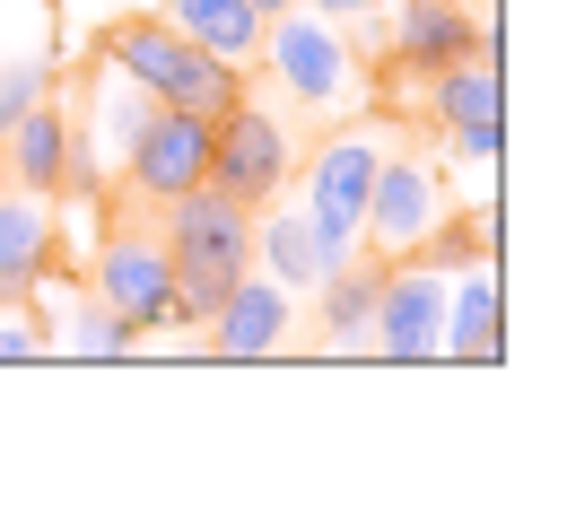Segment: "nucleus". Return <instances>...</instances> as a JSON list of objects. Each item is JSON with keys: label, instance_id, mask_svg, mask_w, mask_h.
Returning <instances> with one entry per match:
<instances>
[{"label": "nucleus", "instance_id": "1", "mask_svg": "<svg viewBox=\"0 0 567 506\" xmlns=\"http://www.w3.org/2000/svg\"><path fill=\"white\" fill-rule=\"evenodd\" d=\"M166 262H175V323H202L218 297L254 271V210L227 202L218 184H193L166 202Z\"/></svg>", "mask_w": 567, "mask_h": 506}, {"label": "nucleus", "instance_id": "2", "mask_svg": "<svg viewBox=\"0 0 567 506\" xmlns=\"http://www.w3.org/2000/svg\"><path fill=\"white\" fill-rule=\"evenodd\" d=\"M105 62L123 79H141L157 105H184V114H227L236 96H245V71H227L218 53H202L184 27H166V18H123L114 35H105Z\"/></svg>", "mask_w": 567, "mask_h": 506}, {"label": "nucleus", "instance_id": "3", "mask_svg": "<svg viewBox=\"0 0 567 506\" xmlns=\"http://www.w3.org/2000/svg\"><path fill=\"white\" fill-rule=\"evenodd\" d=\"M262 71L280 79V96L297 114H350L358 87H367V62L350 53V35L341 27H323L315 9H280V18H262Z\"/></svg>", "mask_w": 567, "mask_h": 506}, {"label": "nucleus", "instance_id": "4", "mask_svg": "<svg viewBox=\"0 0 567 506\" xmlns=\"http://www.w3.org/2000/svg\"><path fill=\"white\" fill-rule=\"evenodd\" d=\"M288 166H297V148H288L280 114H262L254 96H236L227 114H210V184L227 193V202H245V210L280 202Z\"/></svg>", "mask_w": 567, "mask_h": 506}, {"label": "nucleus", "instance_id": "5", "mask_svg": "<svg viewBox=\"0 0 567 506\" xmlns=\"http://www.w3.org/2000/svg\"><path fill=\"white\" fill-rule=\"evenodd\" d=\"M87 289L105 297L141 341H148V332H166V323H175V262H166V236H157V227H132V218L105 227V245H96V280H87Z\"/></svg>", "mask_w": 567, "mask_h": 506}, {"label": "nucleus", "instance_id": "6", "mask_svg": "<svg viewBox=\"0 0 567 506\" xmlns=\"http://www.w3.org/2000/svg\"><path fill=\"white\" fill-rule=\"evenodd\" d=\"M445 280H454V271H436L420 254L384 262V280H375V332H367V350L384 366H427L436 359V341H445Z\"/></svg>", "mask_w": 567, "mask_h": 506}, {"label": "nucleus", "instance_id": "7", "mask_svg": "<svg viewBox=\"0 0 567 506\" xmlns=\"http://www.w3.org/2000/svg\"><path fill=\"white\" fill-rule=\"evenodd\" d=\"M123 184H132V202H148V210H166L175 193L210 184V114L148 105V123L123 148Z\"/></svg>", "mask_w": 567, "mask_h": 506}, {"label": "nucleus", "instance_id": "8", "mask_svg": "<svg viewBox=\"0 0 567 506\" xmlns=\"http://www.w3.org/2000/svg\"><path fill=\"white\" fill-rule=\"evenodd\" d=\"M384 148H393V132H384L375 114H367V123H350V132H332V141L315 148V166H306V202H297V210L315 218L323 236L358 245V210H367V193H375Z\"/></svg>", "mask_w": 567, "mask_h": 506}, {"label": "nucleus", "instance_id": "9", "mask_svg": "<svg viewBox=\"0 0 567 506\" xmlns=\"http://www.w3.org/2000/svg\"><path fill=\"white\" fill-rule=\"evenodd\" d=\"M445 218V184H436V166L427 157H402V148H384V166H375V193H367V210H358V245L375 254V262H402V254H420V236Z\"/></svg>", "mask_w": 567, "mask_h": 506}, {"label": "nucleus", "instance_id": "10", "mask_svg": "<svg viewBox=\"0 0 567 506\" xmlns=\"http://www.w3.org/2000/svg\"><path fill=\"white\" fill-rule=\"evenodd\" d=\"M427 114L472 166H497V148H506V79H497V62L463 53V62L427 71Z\"/></svg>", "mask_w": 567, "mask_h": 506}, {"label": "nucleus", "instance_id": "11", "mask_svg": "<svg viewBox=\"0 0 567 506\" xmlns=\"http://www.w3.org/2000/svg\"><path fill=\"white\" fill-rule=\"evenodd\" d=\"M367 18H375V62L420 71V79L463 62L472 35H481V18H463V0H375Z\"/></svg>", "mask_w": 567, "mask_h": 506}, {"label": "nucleus", "instance_id": "12", "mask_svg": "<svg viewBox=\"0 0 567 506\" xmlns=\"http://www.w3.org/2000/svg\"><path fill=\"white\" fill-rule=\"evenodd\" d=\"M53 262H62V210H53V193L0 184V297H35Z\"/></svg>", "mask_w": 567, "mask_h": 506}, {"label": "nucleus", "instance_id": "13", "mask_svg": "<svg viewBox=\"0 0 567 506\" xmlns=\"http://www.w3.org/2000/svg\"><path fill=\"white\" fill-rule=\"evenodd\" d=\"M0 148H9V184H27V193H71V175H79V132H71V105L44 87L9 132H0Z\"/></svg>", "mask_w": 567, "mask_h": 506}, {"label": "nucleus", "instance_id": "14", "mask_svg": "<svg viewBox=\"0 0 567 506\" xmlns=\"http://www.w3.org/2000/svg\"><path fill=\"white\" fill-rule=\"evenodd\" d=\"M436 359H454V366L506 359V289H497V262H463L445 280V341H436Z\"/></svg>", "mask_w": 567, "mask_h": 506}, {"label": "nucleus", "instance_id": "15", "mask_svg": "<svg viewBox=\"0 0 567 506\" xmlns=\"http://www.w3.org/2000/svg\"><path fill=\"white\" fill-rule=\"evenodd\" d=\"M202 323H210V359H227V366L271 359V350L288 341V289L245 271V280H236V289H227L210 314H202Z\"/></svg>", "mask_w": 567, "mask_h": 506}, {"label": "nucleus", "instance_id": "16", "mask_svg": "<svg viewBox=\"0 0 567 506\" xmlns=\"http://www.w3.org/2000/svg\"><path fill=\"white\" fill-rule=\"evenodd\" d=\"M44 289H53V271H44ZM35 323H44V350H71V359H132L141 350V332L96 289H53V306H35Z\"/></svg>", "mask_w": 567, "mask_h": 506}, {"label": "nucleus", "instance_id": "17", "mask_svg": "<svg viewBox=\"0 0 567 506\" xmlns=\"http://www.w3.org/2000/svg\"><path fill=\"white\" fill-rule=\"evenodd\" d=\"M262 210H271V202H262ZM254 245H262V262H271L280 289H323V280L358 254V245H341V236H323L306 210H271L262 227H254Z\"/></svg>", "mask_w": 567, "mask_h": 506}, {"label": "nucleus", "instance_id": "18", "mask_svg": "<svg viewBox=\"0 0 567 506\" xmlns=\"http://www.w3.org/2000/svg\"><path fill=\"white\" fill-rule=\"evenodd\" d=\"M166 27H184L227 71H254L262 62V9L254 0H166Z\"/></svg>", "mask_w": 567, "mask_h": 506}, {"label": "nucleus", "instance_id": "19", "mask_svg": "<svg viewBox=\"0 0 567 506\" xmlns=\"http://www.w3.org/2000/svg\"><path fill=\"white\" fill-rule=\"evenodd\" d=\"M375 280H384V262H358V254L323 280V341L332 350H367V332H375Z\"/></svg>", "mask_w": 567, "mask_h": 506}, {"label": "nucleus", "instance_id": "20", "mask_svg": "<svg viewBox=\"0 0 567 506\" xmlns=\"http://www.w3.org/2000/svg\"><path fill=\"white\" fill-rule=\"evenodd\" d=\"M35 359H53L35 306H27V297H0V366H35Z\"/></svg>", "mask_w": 567, "mask_h": 506}, {"label": "nucleus", "instance_id": "21", "mask_svg": "<svg viewBox=\"0 0 567 506\" xmlns=\"http://www.w3.org/2000/svg\"><path fill=\"white\" fill-rule=\"evenodd\" d=\"M315 18H358V9H375V0H306Z\"/></svg>", "mask_w": 567, "mask_h": 506}, {"label": "nucleus", "instance_id": "22", "mask_svg": "<svg viewBox=\"0 0 567 506\" xmlns=\"http://www.w3.org/2000/svg\"><path fill=\"white\" fill-rule=\"evenodd\" d=\"M254 9H262V18H280V9H297V0H254Z\"/></svg>", "mask_w": 567, "mask_h": 506}]
</instances>
